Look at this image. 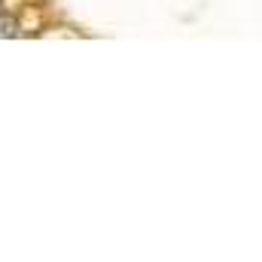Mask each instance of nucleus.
<instances>
[{
	"label": "nucleus",
	"instance_id": "1",
	"mask_svg": "<svg viewBox=\"0 0 262 262\" xmlns=\"http://www.w3.org/2000/svg\"><path fill=\"white\" fill-rule=\"evenodd\" d=\"M12 37H18V21L6 12H0V40H12Z\"/></svg>",
	"mask_w": 262,
	"mask_h": 262
}]
</instances>
